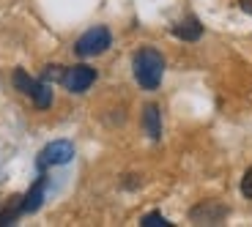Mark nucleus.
<instances>
[{"mask_svg":"<svg viewBox=\"0 0 252 227\" xmlns=\"http://www.w3.org/2000/svg\"><path fill=\"white\" fill-rule=\"evenodd\" d=\"M61 82L66 85V90H71V93H85V90L96 82V69H91V66H71V69L63 71Z\"/></svg>","mask_w":252,"mask_h":227,"instance_id":"nucleus-4","label":"nucleus"},{"mask_svg":"<svg viewBox=\"0 0 252 227\" xmlns=\"http://www.w3.org/2000/svg\"><path fill=\"white\" fill-rule=\"evenodd\" d=\"M239 6H241V11L252 14V0H239Z\"/></svg>","mask_w":252,"mask_h":227,"instance_id":"nucleus-15","label":"nucleus"},{"mask_svg":"<svg viewBox=\"0 0 252 227\" xmlns=\"http://www.w3.org/2000/svg\"><path fill=\"white\" fill-rule=\"evenodd\" d=\"M140 225H143V227H170V222L164 219L162 214H157V211H154V214L143 216V222H140Z\"/></svg>","mask_w":252,"mask_h":227,"instance_id":"nucleus-12","label":"nucleus"},{"mask_svg":"<svg viewBox=\"0 0 252 227\" xmlns=\"http://www.w3.org/2000/svg\"><path fill=\"white\" fill-rule=\"evenodd\" d=\"M132 69H134V80L140 82V88L157 90L159 82H162V74H164V57L154 47H143V50L134 52Z\"/></svg>","mask_w":252,"mask_h":227,"instance_id":"nucleus-1","label":"nucleus"},{"mask_svg":"<svg viewBox=\"0 0 252 227\" xmlns=\"http://www.w3.org/2000/svg\"><path fill=\"white\" fill-rule=\"evenodd\" d=\"M33 104H36L38 110H47V107H52V85L47 80H38L36 82V90H33Z\"/></svg>","mask_w":252,"mask_h":227,"instance_id":"nucleus-9","label":"nucleus"},{"mask_svg":"<svg viewBox=\"0 0 252 227\" xmlns=\"http://www.w3.org/2000/svg\"><path fill=\"white\" fill-rule=\"evenodd\" d=\"M173 36H176V38H184V41H197V38L203 36V25L197 22L195 17H187L184 22L173 25Z\"/></svg>","mask_w":252,"mask_h":227,"instance_id":"nucleus-7","label":"nucleus"},{"mask_svg":"<svg viewBox=\"0 0 252 227\" xmlns=\"http://www.w3.org/2000/svg\"><path fill=\"white\" fill-rule=\"evenodd\" d=\"M19 214H22V197H11L8 205L0 211V225H11Z\"/></svg>","mask_w":252,"mask_h":227,"instance_id":"nucleus-11","label":"nucleus"},{"mask_svg":"<svg viewBox=\"0 0 252 227\" xmlns=\"http://www.w3.org/2000/svg\"><path fill=\"white\" fill-rule=\"evenodd\" d=\"M44 192H47V175H41L31 186V192L22 197V214H33V211L41 208V202H44Z\"/></svg>","mask_w":252,"mask_h":227,"instance_id":"nucleus-6","label":"nucleus"},{"mask_svg":"<svg viewBox=\"0 0 252 227\" xmlns=\"http://www.w3.org/2000/svg\"><path fill=\"white\" fill-rule=\"evenodd\" d=\"M241 195H244L247 200H252V167L244 172V178H241Z\"/></svg>","mask_w":252,"mask_h":227,"instance_id":"nucleus-13","label":"nucleus"},{"mask_svg":"<svg viewBox=\"0 0 252 227\" xmlns=\"http://www.w3.org/2000/svg\"><path fill=\"white\" fill-rule=\"evenodd\" d=\"M225 216H227V208L217 200H206L189 211V219L195 222V225H222Z\"/></svg>","mask_w":252,"mask_h":227,"instance_id":"nucleus-5","label":"nucleus"},{"mask_svg":"<svg viewBox=\"0 0 252 227\" xmlns=\"http://www.w3.org/2000/svg\"><path fill=\"white\" fill-rule=\"evenodd\" d=\"M74 156V145L69 140H58V142H50L44 151L38 153V170H47V167H55V164H66Z\"/></svg>","mask_w":252,"mask_h":227,"instance_id":"nucleus-3","label":"nucleus"},{"mask_svg":"<svg viewBox=\"0 0 252 227\" xmlns=\"http://www.w3.org/2000/svg\"><path fill=\"white\" fill-rule=\"evenodd\" d=\"M113 44V36H110L107 28H91L88 33H82L80 38H77L74 44V52L80 57H94V55H101V52L107 50V47Z\"/></svg>","mask_w":252,"mask_h":227,"instance_id":"nucleus-2","label":"nucleus"},{"mask_svg":"<svg viewBox=\"0 0 252 227\" xmlns=\"http://www.w3.org/2000/svg\"><path fill=\"white\" fill-rule=\"evenodd\" d=\"M143 126H145V134H148L151 140L162 137V118H159V107H157V104H148V107H145Z\"/></svg>","mask_w":252,"mask_h":227,"instance_id":"nucleus-8","label":"nucleus"},{"mask_svg":"<svg viewBox=\"0 0 252 227\" xmlns=\"http://www.w3.org/2000/svg\"><path fill=\"white\" fill-rule=\"evenodd\" d=\"M44 80H47V82L63 80V66H47V71H44Z\"/></svg>","mask_w":252,"mask_h":227,"instance_id":"nucleus-14","label":"nucleus"},{"mask_svg":"<svg viewBox=\"0 0 252 227\" xmlns=\"http://www.w3.org/2000/svg\"><path fill=\"white\" fill-rule=\"evenodd\" d=\"M11 80H14V88H17L19 93H25V96H33V90H36V82H38V80H33V77L28 74L25 69H17Z\"/></svg>","mask_w":252,"mask_h":227,"instance_id":"nucleus-10","label":"nucleus"}]
</instances>
